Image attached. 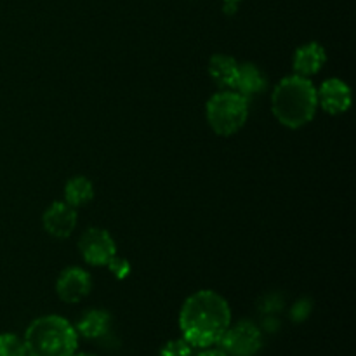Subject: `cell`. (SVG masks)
<instances>
[{"instance_id":"4","label":"cell","mask_w":356,"mask_h":356,"mask_svg":"<svg viewBox=\"0 0 356 356\" xmlns=\"http://www.w3.org/2000/svg\"><path fill=\"white\" fill-rule=\"evenodd\" d=\"M207 122L219 136H233L249 118V101L236 90H222L207 101Z\"/></svg>"},{"instance_id":"12","label":"cell","mask_w":356,"mask_h":356,"mask_svg":"<svg viewBox=\"0 0 356 356\" xmlns=\"http://www.w3.org/2000/svg\"><path fill=\"white\" fill-rule=\"evenodd\" d=\"M266 76L252 63H243L238 66V75H236L235 89L242 96H254L266 89Z\"/></svg>"},{"instance_id":"18","label":"cell","mask_w":356,"mask_h":356,"mask_svg":"<svg viewBox=\"0 0 356 356\" xmlns=\"http://www.w3.org/2000/svg\"><path fill=\"white\" fill-rule=\"evenodd\" d=\"M309 312H312V305H309L308 299H301V301H298L294 305V308H292V320L294 322H302V320L306 318V316L309 315Z\"/></svg>"},{"instance_id":"10","label":"cell","mask_w":356,"mask_h":356,"mask_svg":"<svg viewBox=\"0 0 356 356\" xmlns=\"http://www.w3.org/2000/svg\"><path fill=\"white\" fill-rule=\"evenodd\" d=\"M327 54L325 49L318 44V42H309V44L302 45L296 51L294 54V72L296 75L301 76H312L322 70L325 65Z\"/></svg>"},{"instance_id":"21","label":"cell","mask_w":356,"mask_h":356,"mask_svg":"<svg viewBox=\"0 0 356 356\" xmlns=\"http://www.w3.org/2000/svg\"><path fill=\"white\" fill-rule=\"evenodd\" d=\"M225 2H236V3H238L240 0H225Z\"/></svg>"},{"instance_id":"13","label":"cell","mask_w":356,"mask_h":356,"mask_svg":"<svg viewBox=\"0 0 356 356\" xmlns=\"http://www.w3.org/2000/svg\"><path fill=\"white\" fill-rule=\"evenodd\" d=\"M111 316L110 313L103 312V309H90L86 315L80 318L76 323V334H80L86 339H97V337L104 336L110 329Z\"/></svg>"},{"instance_id":"19","label":"cell","mask_w":356,"mask_h":356,"mask_svg":"<svg viewBox=\"0 0 356 356\" xmlns=\"http://www.w3.org/2000/svg\"><path fill=\"white\" fill-rule=\"evenodd\" d=\"M198 356H228L221 348H204V351H200Z\"/></svg>"},{"instance_id":"2","label":"cell","mask_w":356,"mask_h":356,"mask_svg":"<svg viewBox=\"0 0 356 356\" xmlns=\"http://www.w3.org/2000/svg\"><path fill=\"white\" fill-rule=\"evenodd\" d=\"M318 108L316 87L306 76H285L271 94V111L282 125L289 129L305 127L313 120Z\"/></svg>"},{"instance_id":"15","label":"cell","mask_w":356,"mask_h":356,"mask_svg":"<svg viewBox=\"0 0 356 356\" xmlns=\"http://www.w3.org/2000/svg\"><path fill=\"white\" fill-rule=\"evenodd\" d=\"M26 346L16 334H0V356H26Z\"/></svg>"},{"instance_id":"22","label":"cell","mask_w":356,"mask_h":356,"mask_svg":"<svg viewBox=\"0 0 356 356\" xmlns=\"http://www.w3.org/2000/svg\"><path fill=\"white\" fill-rule=\"evenodd\" d=\"M26 356H30V355H26Z\"/></svg>"},{"instance_id":"3","label":"cell","mask_w":356,"mask_h":356,"mask_svg":"<svg viewBox=\"0 0 356 356\" xmlns=\"http://www.w3.org/2000/svg\"><path fill=\"white\" fill-rule=\"evenodd\" d=\"M23 341L30 356H73L79 334L63 316L45 315L30 323Z\"/></svg>"},{"instance_id":"8","label":"cell","mask_w":356,"mask_h":356,"mask_svg":"<svg viewBox=\"0 0 356 356\" xmlns=\"http://www.w3.org/2000/svg\"><path fill=\"white\" fill-rule=\"evenodd\" d=\"M44 229L54 238H68L76 226V211L66 202H54L42 218Z\"/></svg>"},{"instance_id":"20","label":"cell","mask_w":356,"mask_h":356,"mask_svg":"<svg viewBox=\"0 0 356 356\" xmlns=\"http://www.w3.org/2000/svg\"><path fill=\"white\" fill-rule=\"evenodd\" d=\"M73 356H94V355H89V353H75Z\"/></svg>"},{"instance_id":"6","label":"cell","mask_w":356,"mask_h":356,"mask_svg":"<svg viewBox=\"0 0 356 356\" xmlns=\"http://www.w3.org/2000/svg\"><path fill=\"white\" fill-rule=\"evenodd\" d=\"M79 250L83 259L92 266H106L115 256H117V247L115 240L111 238L106 229L90 228L80 236Z\"/></svg>"},{"instance_id":"1","label":"cell","mask_w":356,"mask_h":356,"mask_svg":"<svg viewBox=\"0 0 356 356\" xmlns=\"http://www.w3.org/2000/svg\"><path fill=\"white\" fill-rule=\"evenodd\" d=\"M232 325V309L214 291H198L184 301L179 313L183 339L193 348H211Z\"/></svg>"},{"instance_id":"9","label":"cell","mask_w":356,"mask_h":356,"mask_svg":"<svg viewBox=\"0 0 356 356\" xmlns=\"http://www.w3.org/2000/svg\"><path fill=\"white\" fill-rule=\"evenodd\" d=\"M318 104L330 115H341L351 106V89L341 79H329L316 89Z\"/></svg>"},{"instance_id":"11","label":"cell","mask_w":356,"mask_h":356,"mask_svg":"<svg viewBox=\"0 0 356 356\" xmlns=\"http://www.w3.org/2000/svg\"><path fill=\"white\" fill-rule=\"evenodd\" d=\"M238 63L235 58L226 54H214L209 61V75L216 83L228 89H235L236 75H238Z\"/></svg>"},{"instance_id":"17","label":"cell","mask_w":356,"mask_h":356,"mask_svg":"<svg viewBox=\"0 0 356 356\" xmlns=\"http://www.w3.org/2000/svg\"><path fill=\"white\" fill-rule=\"evenodd\" d=\"M106 266L113 271V275L118 278V280H122V278H125L129 273H131V264H129V261L122 259V257L115 256Z\"/></svg>"},{"instance_id":"5","label":"cell","mask_w":356,"mask_h":356,"mask_svg":"<svg viewBox=\"0 0 356 356\" xmlns=\"http://www.w3.org/2000/svg\"><path fill=\"white\" fill-rule=\"evenodd\" d=\"M218 344L228 356H254L263 346V334L256 323L243 320L229 325Z\"/></svg>"},{"instance_id":"16","label":"cell","mask_w":356,"mask_h":356,"mask_svg":"<svg viewBox=\"0 0 356 356\" xmlns=\"http://www.w3.org/2000/svg\"><path fill=\"white\" fill-rule=\"evenodd\" d=\"M159 356H193V346L184 339H172L160 350Z\"/></svg>"},{"instance_id":"7","label":"cell","mask_w":356,"mask_h":356,"mask_svg":"<svg viewBox=\"0 0 356 356\" xmlns=\"http://www.w3.org/2000/svg\"><path fill=\"white\" fill-rule=\"evenodd\" d=\"M92 289V280L90 275L82 268H68L63 271L56 284V292H58L59 299L68 305H75L80 302L83 298H87Z\"/></svg>"},{"instance_id":"14","label":"cell","mask_w":356,"mask_h":356,"mask_svg":"<svg viewBox=\"0 0 356 356\" xmlns=\"http://www.w3.org/2000/svg\"><path fill=\"white\" fill-rule=\"evenodd\" d=\"M94 198V186L87 177L75 176L66 183L65 186V202L72 207H80V205L89 204Z\"/></svg>"}]
</instances>
